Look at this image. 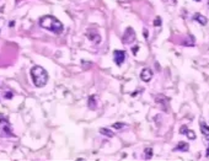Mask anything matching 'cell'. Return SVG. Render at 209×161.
Returning <instances> with one entry per match:
<instances>
[{
    "mask_svg": "<svg viewBox=\"0 0 209 161\" xmlns=\"http://www.w3.org/2000/svg\"><path fill=\"white\" fill-rule=\"evenodd\" d=\"M39 26L42 28H46V30L53 32V33H57V35L61 33L63 30H64L63 23H61L57 17L51 16V15H47V16L41 17L39 19Z\"/></svg>",
    "mask_w": 209,
    "mask_h": 161,
    "instance_id": "6da1fadb",
    "label": "cell"
},
{
    "mask_svg": "<svg viewBox=\"0 0 209 161\" xmlns=\"http://www.w3.org/2000/svg\"><path fill=\"white\" fill-rule=\"evenodd\" d=\"M31 76L35 86H37V88H42L48 81V73L39 65H35L31 69Z\"/></svg>",
    "mask_w": 209,
    "mask_h": 161,
    "instance_id": "7a4b0ae2",
    "label": "cell"
},
{
    "mask_svg": "<svg viewBox=\"0 0 209 161\" xmlns=\"http://www.w3.org/2000/svg\"><path fill=\"white\" fill-rule=\"evenodd\" d=\"M0 129L3 130V133L5 135H9V137H14V133L11 130V126L7 118H5L4 116H0Z\"/></svg>",
    "mask_w": 209,
    "mask_h": 161,
    "instance_id": "3957f363",
    "label": "cell"
},
{
    "mask_svg": "<svg viewBox=\"0 0 209 161\" xmlns=\"http://www.w3.org/2000/svg\"><path fill=\"white\" fill-rule=\"evenodd\" d=\"M134 41H135V32L132 27H128L124 33H123L122 42L126 43V44H129V43H133Z\"/></svg>",
    "mask_w": 209,
    "mask_h": 161,
    "instance_id": "277c9868",
    "label": "cell"
},
{
    "mask_svg": "<svg viewBox=\"0 0 209 161\" xmlns=\"http://www.w3.org/2000/svg\"><path fill=\"white\" fill-rule=\"evenodd\" d=\"M113 59H114V61H116L117 65L123 64V61L126 60V52L116 49V51L113 52Z\"/></svg>",
    "mask_w": 209,
    "mask_h": 161,
    "instance_id": "5b68a950",
    "label": "cell"
},
{
    "mask_svg": "<svg viewBox=\"0 0 209 161\" xmlns=\"http://www.w3.org/2000/svg\"><path fill=\"white\" fill-rule=\"evenodd\" d=\"M151 77H153V71H151V69L145 68V69L142 70V73H140V79H142L143 81L149 82V81L151 80Z\"/></svg>",
    "mask_w": 209,
    "mask_h": 161,
    "instance_id": "8992f818",
    "label": "cell"
},
{
    "mask_svg": "<svg viewBox=\"0 0 209 161\" xmlns=\"http://www.w3.org/2000/svg\"><path fill=\"white\" fill-rule=\"evenodd\" d=\"M86 35H87L89 39H90V41H92L93 43H98V42L101 41L100 35H98L95 30H89V31H87V33H86Z\"/></svg>",
    "mask_w": 209,
    "mask_h": 161,
    "instance_id": "52a82bcc",
    "label": "cell"
},
{
    "mask_svg": "<svg viewBox=\"0 0 209 161\" xmlns=\"http://www.w3.org/2000/svg\"><path fill=\"white\" fill-rule=\"evenodd\" d=\"M180 133H181V134H186L187 138L191 139V140H194V139H196V133H194L193 130L187 129L186 126H182V127H181V129H180Z\"/></svg>",
    "mask_w": 209,
    "mask_h": 161,
    "instance_id": "ba28073f",
    "label": "cell"
},
{
    "mask_svg": "<svg viewBox=\"0 0 209 161\" xmlns=\"http://www.w3.org/2000/svg\"><path fill=\"white\" fill-rule=\"evenodd\" d=\"M175 150H180V151H188L190 150V145L184 142H180L178 145L175 148Z\"/></svg>",
    "mask_w": 209,
    "mask_h": 161,
    "instance_id": "9c48e42d",
    "label": "cell"
},
{
    "mask_svg": "<svg viewBox=\"0 0 209 161\" xmlns=\"http://www.w3.org/2000/svg\"><path fill=\"white\" fill-rule=\"evenodd\" d=\"M193 19L196 20V21H198L200 25H207V17H204L203 15H200V14H194V16H193Z\"/></svg>",
    "mask_w": 209,
    "mask_h": 161,
    "instance_id": "30bf717a",
    "label": "cell"
},
{
    "mask_svg": "<svg viewBox=\"0 0 209 161\" xmlns=\"http://www.w3.org/2000/svg\"><path fill=\"white\" fill-rule=\"evenodd\" d=\"M199 124H200V132H202V133L206 135V137H207V135H209V127L203 121H200Z\"/></svg>",
    "mask_w": 209,
    "mask_h": 161,
    "instance_id": "8fae6325",
    "label": "cell"
},
{
    "mask_svg": "<svg viewBox=\"0 0 209 161\" xmlns=\"http://www.w3.org/2000/svg\"><path fill=\"white\" fill-rule=\"evenodd\" d=\"M100 133L103 134V135H106V137H108V138H112L113 135H114L110 129H107V128H101V129H100Z\"/></svg>",
    "mask_w": 209,
    "mask_h": 161,
    "instance_id": "7c38bea8",
    "label": "cell"
},
{
    "mask_svg": "<svg viewBox=\"0 0 209 161\" xmlns=\"http://www.w3.org/2000/svg\"><path fill=\"white\" fill-rule=\"evenodd\" d=\"M89 106H90V108H96V97L93 96H90V98H89Z\"/></svg>",
    "mask_w": 209,
    "mask_h": 161,
    "instance_id": "4fadbf2b",
    "label": "cell"
},
{
    "mask_svg": "<svg viewBox=\"0 0 209 161\" xmlns=\"http://www.w3.org/2000/svg\"><path fill=\"white\" fill-rule=\"evenodd\" d=\"M145 154H146V159H150L151 155H153V149H151V148H148V149H145Z\"/></svg>",
    "mask_w": 209,
    "mask_h": 161,
    "instance_id": "5bb4252c",
    "label": "cell"
},
{
    "mask_svg": "<svg viewBox=\"0 0 209 161\" xmlns=\"http://www.w3.org/2000/svg\"><path fill=\"white\" fill-rule=\"evenodd\" d=\"M123 126H124L123 123H114V124H113V128H114V129H122Z\"/></svg>",
    "mask_w": 209,
    "mask_h": 161,
    "instance_id": "9a60e30c",
    "label": "cell"
},
{
    "mask_svg": "<svg viewBox=\"0 0 209 161\" xmlns=\"http://www.w3.org/2000/svg\"><path fill=\"white\" fill-rule=\"evenodd\" d=\"M5 98H7V100H9V98H12V92H6L5 94Z\"/></svg>",
    "mask_w": 209,
    "mask_h": 161,
    "instance_id": "2e32d148",
    "label": "cell"
},
{
    "mask_svg": "<svg viewBox=\"0 0 209 161\" xmlns=\"http://www.w3.org/2000/svg\"><path fill=\"white\" fill-rule=\"evenodd\" d=\"M155 25H156V26H159V25H160V19L159 17L156 19V21H155Z\"/></svg>",
    "mask_w": 209,
    "mask_h": 161,
    "instance_id": "e0dca14e",
    "label": "cell"
},
{
    "mask_svg": "<svg viewBox=\"0 0 209 161\" xmlns=\"http://www.w3.org/2000/svg\"><path fill=\"white\" fill-rule=\"evenodd\" d=\"M206 155H207V156H209V146H208V149H207V152H206Z\"/></svg>",
    "mask_w": 209,
    "mask_h": 161,
    "instance_id": "ac0fdd59",
    "label": "cell"
},
{
    "mask_svg": "<svg viewBox=\"0 0 209 161\" xmlns=\"http://www.w3.org/2000/svg\"><path fill=\"white\" fill-rule=\"evenodd\" d=\"M206 138H207V139H208V140H209V135H207V137H206Z\"/></svg>",
    "mask_w": 209,
    "mask_h": 161,
    "instance_id": "d6986e66",
    "label": "cell"
},
{
    "mask_svg": "<svg viewBox=\"0 0 209 161\" xmlns=\"http://www.w3.org/2000/svg\"><path fill=\"white\" fill-rule=\"evenodd\" d=\"M196 1H200V0H196Z\"/></svg>",
    "mask_w": 209,
    "mask_h": 161,
    "instance_id": "ffe728a7",
    "label": "cell"
},
{
    "mask_svg": "<svg viewBox=\"0 0 209 161\" xmlns=\"http://www.w3.org/2000/svg\"><path fill=\"white\" fill-rule=\"evenodd\" d=\"M208 4H209V1H208Z\"/></svg>",
    "mask_w": 209,
    "mask_h": 161,
    "instance_id": "44dd1931",
    "label": "cell"
}]
</instances>
